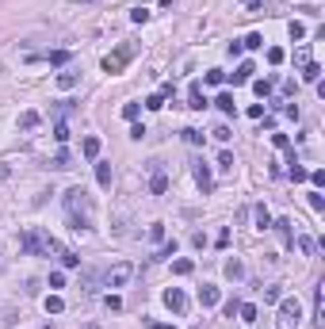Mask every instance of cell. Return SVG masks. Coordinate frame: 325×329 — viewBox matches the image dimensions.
<instances>
[{
  "label": "cell",
  "instance_id": "4316f807",
  "mask_svg": "<svg viewBox=\"0 0 325 329\" xmlns=\"http://www.w3.org/2000/svg\"><path fill=\"white\" fill-rule=\"evenodd\" d=\"M283 299V291H279V283H272V287H264V303H279Z\"/></svg>",
  "mask_w": 325,
  "mask_h": 329
},
{
  "label": "cell",
  "instance_id": "8fae6325",
  "mask_svg": "<svg viewBox=\"0 0 325 329\" xmlns=\"http://www.w3.org/2000/svg\"><path fill=\"white\" fill-rule=\"evenodd\" d=\"M191 173H195V184L203 188V195H207V191H211V169H207L203 161H195V169H191Z\"/></svg>",
  "mask_w": 325,
  "mask_h": 329
},
{
  "label": "cell",
  "instance_id": "1f68e13d",
  "mask_svg": "<svg viewBox=\"0 0 325 329\" xmlns=\"http://www.w3.org/2000/svg\"><path fill=\"white\" fill-rule=\"evenodd\" d=\"M146 107H149V111H161V107H165V96H161V92H157V96H149V100H146Z\"/></svg>",
  "mask_w": 325,
  "mask_h": 329
},
{
  "label": "cell",
  "instance_id": "74e56055",
  "mask_svg": "<svg viewBox=\"0 0 325 329\" xmlns=\"http://www.w3.org/2000/svg\"><path fill=\"white\" fill-rule=\"evenodd\" d=\"M54 169H69V149H58V157H54Z\"/></svg>",
  "mask_w": 325,
  "mask_h": 329
},
{
  "label": "cell",
  "instance_id": "d6986e66",
  "mask_svg": "<svg viewBox=\"0 0 325 329\" xmlns=\"http://www.w3.org/2000/svg\"><path fill=\"white\" fill-rule=\"evenodd\" d=\"M65 310V299L61 295H46V314H61Z\"/></svg>",
  "mask_w": 325,
  "mask_h": 329
},
{
  "label": "cell",
  "instance_id": "681fc988",
  "mask_svg": "<svg viewBox=\"0 0 325 329\" xmlns=\"http://www.w3.org/2000/svg\"><path fill=\"white\" fill-rule=\"evenodd\" d=\"M8 176H12V169H8V164H0V180H8Z\"/></svg>",
  "mask_w": 325,
  "mask_h": 329
},
{
  "label": "cell",
  "instance_id": "d6a6232c",
  "mask_svg": "<svg viewBox=\"0 0 325 329\" xmlns=\"http://www.w3.org/2000/svg\"><path fill=\"white\" fill-rule=\"evenodd\" d=\"M149 241H165V226H161V222L149 226Z\"/></svg>",
  "mask_w": 325,
  "mask_h": 329
},
{
  "label": "cell",
  "instance_id": "7dc6e473",
  "mask_svg": "<svg viewBox=\"0 0 325 329\" xmlns=\"http://www.w3.org/2000/svg\"><path fill=\"white\" fill-rule=\"evenodd\" d=\"M237 306H241V303H237V299H230V303H226V306H222V310H226V318H233V314H237Z\"/></svg>",
  "mask_w": 325,
  "mask_h": 329
},
{
  "label": "cell",
  "instance_id": "7bdbcfd3",
  "mask_svg": "<svg viewBox=\"0 0 325 329\" xmlns=\"http://www.w3.org/2000/svg\"><path fill=\"white\" fill-rule=\"evenodd\" d=\"M103 303H107V310H123V299H119V295H107Z\"/></svg>",
  "mask_w": 325,
  "mask_h": 329
},
{
  "label": "cell",
  "instance_id": "5bb4252c",
  "mask_svg": "<svg viewBox=\"0 0 325 329\" xmlns=\"http://www.w3.org/2000/svg\"><path fill=\"white\" fill-rule=\"evenodd\" d=\"M253 73H257V65H253V61H241V65H237V73H233V85H245V80L253 77Z\"/></svg>",
  "mask_w": 325,
  "mask_h": 329
},
{
  "label": "cell",
  "instance_id": "60d3db41",
  "mask_svg": "<svg viewBox=\"0 0 325 329\" xmlns=\"http://www.w3.org/2000/svg\"><path fill=\"white\" fill-rule=\"evenodd\" d=\"M272 146L275 149H291V142H287V134H272Z\"/></svg>",
  "mask_w": 325,
  "mask_h": 329
},
{
  "label": "cell",
  "instance_id": "e0dca14e",
  "mask_svg": "<svg viewBox=\"0 0 325 329\" xmlns=\"http://www.w3.org/2000/svg\"><path fill=\"white\" fill-rule=\"evenodd\" d=\"M38 122H43V115H38V111H23V115H19V130H34Z\"/></svg>",
  "mask_w": 325,
  "mask_h": 329
},
{
  "label": "cell",
  "instance_id": "30bf717a",
  "mask_svg": "<svg viewBox=\"0 0 325 329\" xmlns=\"http://www.w3.org/2000/svg\"><path fill=\"white\" fill-rule=\"evenodd\" d=\"M188 107H191V111H203V107H207V100H203V88H199V80L188 88Z\"/></svg>",
  "mask_w": 325,
  "mask_h": 329
},
{
  "label": "cell",
  "instance_id": "52a82bcc",
  "mask_svg": "<svg viewBox=\"0 0 325 329\" xmlns=\"http://www.w3.org/2000/svg\"><path fill=\"white\" fill-rule=\"evenodd\" d=\"M222 303V291H218V287H199V306H207V310H211V306H218Z\"/></svg>",
  "mask_w": 325,
  "mask_h": 329
},
{
  "label": "cell",
  "instance_id": "7a4b0ae2",
  "mask_svg": "<svg viewBox=\"0 0 325 329\" xmlns=\"http://www.w3.org/2000/svg\"><path fill=\"white\" fill-rule=\"evenodd\" d=\"M19 249H23L27 257H50L61 245L54 241L50 234H43V230H23V234H19Z\"/></svg>",
  "mask_w": 325,
  "mask_h": 329
},
{
  "label": "cell",
  "instance_id": "cb8c5ba5",
  "mask_svg": "<svg viewBox=\"0 0 325 329\" xmlns=\"http://www.w3.org/2000/svg\"><path fill=\"white\" fill-rule=\"evenodd\" d=\"M237 314H241V321H257V306H253V303H241Z\"/></svg>",
  "mask_w": 325,
  "mask_h": 329
},
{
  "label": "cell",
  "instance_id": "d590c367",
  "mask_svg": "<svg viewBox=\"0 0 325 329\" xmlns=\"http://www.w3.org/2000/svg\"><path fill=\"white\" fill-rule=\"evenodd\" d=\"M283 58H287V54H283L279 46H272V50H268V61H272V65H283Z\"/></svg>",
  "mask_w": 325,
  "mask_h": 329
},
{
  "label": "cell",
  "instance_id": "d4e9b609",
  "mask_svg": "<svg viewBox=\"0 0 325 329\" xmlns=\"http://www.w3.org/2000/svg\"><path fill=\"white\" fill-rule=\"evenodd\" d=\"M191 268H195L191 260H172V272H176V276H191Z\"/></svg>",
  "mask_w": 325,
  "mask_h": 329
},
{
  "label": "cell",
  "instance_id": "ac0fdd59",
  "mask_svg": "<svg viewBox=\"0 0 325 329\" xmlns=\"http://www.w3.org/2000/svg\"><path fill=\"white\" fill-rule=\"evenodd\" d=\"M214 107H218V111H226V115H233V111H237V107H233V96H230V92H218Z\"/></svg>",
  "mask_w": 325,
  "mask_h": 329
},
{
  "label": "cell",
  "instance_id": "f6af8a7d",
  "mask_svg": "<svg viewBox=\"0 0 325 329\" xmlns=\"http://www.w3.org/2000/svg\"><path fill=\"white\" fill-rule=\"evenodd\" d=\"M50 287H65V272H50Z\"/></svg>",
  "mask_w": 325,
  "mask_h": 329
},
{
  "label": "cell",
  "instance_id": "484cf974",
  "mask_svg": "<svg viewBox=\"0 0 325 329\" xmlns=\"http://www.w3.org/2000/svg\"><path fill=\"white\" fill-rule=\"evenodd\" d=\"M241 46H245V50H260L264 38H260V35H245V38H241Z\"/></svg>",
  "mask_w": 325,
  "mask_h": 329
},
{
  "label": "cell",
  "instance_id": "4fadbf2b",
  "mask_svg": "<svg viewBox=\"0 0 325 329\" xmlns=\"http://www.w3.org/2000/svg\"><path fill=\"white\" fill-rule=\"evenodd\" d=\"M96 184L100 188H111V164L107 161H96Z\"/></svg>",
  "mask_w": 325,
  "mask_h": 329
},
{
  "label": "cell",
  "instance_id": "f907efd6",
  "mask_svg": "<svg viewBox=\"0 0 325 329\" xmlns=\"http://www.w3.org/2000/svg\"><path fill=\"white\" fill-rule=\"evenodd\" d=\"M85 329H100V325H96V321H88V325H85Z\"/></svg>",
  "mask_w": 325,
  "mask_h": 329
},
{
  "label": "cell",
  "instance_id": "4dcf8cb0",
  "mask_svg": "<svg viewBox=\"0 0 325 329\" xmlns=\"http://www.w3.org/2000/svg\"><path fill=\"white\" fill-rule=\"evenodd\" d=\"M222 80H226L222 69H207V85H222Z\"/></svg>",
  "mask_w": 325,
  "mask_h": 329
},
{
  "label": "cell",
  "instance_id": "b9f144b4",
  "mask_svg": "<svg viewBox=\"0 0 325 329\" xmlns=\"http://www.w3.org/2000/svg\"><path fill=\"white\" fill-rule=\"evenodd\" d=\"M138 111H142L138 104H127V107H123V119H130V122H134V119H138Z\"/></svg>",
  "mask_w": 325,
  "mask_h": 329
},
{
  "label": "cell",
  "instance_id": "8d00e7d4",
  "mask_svg": "<svg viewBox=\"0 0 325 329\" xmlns=\"http://www.w3.org/2000/svg\"><path fill=\"white\" fill-rule=\"evenodd\" d=\"M54 138H58V142H69V122H58V127H54Z\"/></svg>",
  "mask_w": 325,
  "mask_h": 329
},
{
  "label": "cell",
  "instance_id": "f1b7e54d",
  "mask_svg": "<svg viewBox=\"0 0 325 329\" xmlns=\"http://www.w3.org/2000/svg\"><path fill=\"white\" fill-rule=\"evenodd\" d=\"M218 169H226V173L233 169V153H230V149H222V153H218Z\"/></svg>",
  "mask_w": 325,
  "mask_h": 329
},
{
  "label": "cell",
  "instance_id": "7402d4cb",
  "mask_svg": "<svg viewBox=\"0 0 325 329\" xmlns=\"http://www.w3.org/2000/svg\"><path fill=\"white\" fill-rule=\"evenodd\" d=\"M184 142H188V146H203V130L188 127V130H184Z\"/></svg>",
  "mask_w": 325,
  "mask_h": 329
},
{
  "label": "cell",
  "instance_id": "603a6c76",
  "mask_svg": "<svg viewBox=\"0 0 325 329\" xmlns=\"http://www.w3.org/2000/svg\"><path fill=\"white\" fill-rule=\"evenodd\" d=\"M226 276H230V279H241V276H245L241 260H226Z\"/></svg>",
  "mask_w": 325,
  "mask_h": 329
},
{
  "label": "cell",
  "instance_id": "277c9868",
  "mask_svg": "<svg viewBox=\"0 0 325 329\" xmlns=\"http://www.w3.org/2000/svg\"><path fill=\"white\" fill-rule=\"evenodd\" d=\"M299 321H302L299 299H279V329H299Z\"/></svg>",
  "mask_w": 325,
  "mask_h": 329
},
{
  "label": "cell",
  "instance_id": "5b68a950",
  "mask_svg": "<svg viewBox=\"0 0 325 329\" xmlns=\"http://www.w3.org/2000/svg\"><path fill=\"white\" fill-rule=\"evenodd\" d=\"M130 279H134V264H127V260H123V264H111V268L103 272V283L107 287H127Z\"/></svg>",
  "mask_w": 325,
  "mask_h": 329
},
{
  "label": "cell",
  "instance_id": "ab89813d",
  "mask_svg": "<svg viewBox=\"0 0 325 329\" xmlns=\"http://www.w3.org/2000/svg\"><path fill=\"white\" fill-rule=\"evenodd\" d=\"M211 134H214V138H218V142H230V134H233V130H230V127H214Z\"/></svg>",
  "mask_w": 325,
  "mask_h": 329
},
{
  "label": "cell",
  "instance_id": "3957f363",
  "mask_svg": "<svg viewBox=\"0 0 325 329\" xmlns=\"http://www.w3.org/2000/svg\"><path fill=\"white\" fill-rule=\"evenodd\" d=\"M138 54V43H123L119 50H111L107 58H103V73H123L127 69V61Z\"/></svg>",
  "mask_w": 325,
  "mask_h": 329
},
{
  "label": "cell",
  "instance_id": "9a60e30c",
  "mask_svg": "<svg viewBox=\"0 0 325 329\" xmlns=\"http://www.w3.org/2000/svg\"><path fill=\"white\" fill-rule=\"evenodd\" d=\"M302 80H306V85H317V80H321V65H317V61H306V69H302Z\"/></svg>",
  "mask_w": 325,
  "mask_h": 329
},
{
  "label": "cell",
  "instance_id": "9c48e42d",
  "mask_svg": "<svg viewBox=\"0 0 325 329\" xmlns=\"http://www.w3.org/2000/svg\"><path fill=\"white\" fill-rule=\"evenodd\" d=\"M149 169H153V180H149V191H153V195H165V188H169V176H165L161 169H157V161L149 164Z\"/></svg>",
  "mask_w": 325,
  "mask_h": 329
},
{
  "label": "cell",
  "instance_id": "ee69618b",
  "mask_svg": "<svg viewBox=\"0 0 325 329\" xmlns=\"http://www.w3.org/2000/svg\"><path fill=\"white\" fill-rule=\"evenodd\" d=\"M130 19H134V23H146L149 12H146V8H134V12H130Z\"/></svg>",
  "mask_w": 325,
  "mask_h": 329
},
{
  "label": "cell",
  "instance_id": "83f0119b",
  "mask_svg": "<svg viewBox=\"0 0 325 329\" xmlns=\"http://www.w3.org/2000/svg\"><path fill=\"white\" fill-rule=\"evenodd\" d=\"M287 176H291L295 184H302V180H306V169H302V164H291V169H287Z\"/></svg>",
  "mask_w": 325,
  "mask_h": 329
},
{
  "label": "cell",
  "instance_id": "ffe728a7",
  "mask_svg": "<svg viewBox=\"0 0 325 329\" xmlns=\"http://www.w3.org/2000/svg\"><path fill=\"white\" fill-rule=\"evenodd\" d=\"M257 230H272V215H268V207H264V203L257 207Z\"/></svg>",
  "mask_w": 325,
  "mask_h": 329
},
{
  "label": "cell",
  "instance_id": "e575fe53",
  "mask_svg": "<svg viewBox=\"0 0 325 329\" xmlns=\"http://www.w3.org/2000/svg\"><path fill=\"white\" fill-rule=\"evenodd\" d=\"M310 207H314V211H325V195H321V191H310Z\"/></svg>",
  "mask_w": 325,
  "mask_h": 329
},
{
  "label": "cell",
  "instance_id": "2e32d148",
  "mask_svg": "<svg viewBox=\"0 0 325 329\" xmlns=\"http://www.w3.org/2000/svg\"><path fill=\"white\" fill-rule=\"evenodd\" d=\"M77 73H73V69H65V73H58V88H61V92H69V88H77Z\"/></svg>",
  "mask_w": 325,
  "mask_h": 329
},
{
  "label": "cell",
  "instance_id": "6da1fadb",
  "mask_svg": "<svg viewBox=\"0 0 325 329\" xmlns=\"http://www.w3.org/2000/svg\"><path fill=\"white\" fill-rule=\"evenodd\" d=\"M65 215H69V226L73 230H92V195L85 188H69L65 191Z\"/></svg>",
  "mask_w": 325,
  "mask_h": 329
},
{
  "label": "cell",
  "instance_id": "8992f818",
  "mask_svg": "<svg viewBox=\"0 0 325 329\" xmlns=\"http://www.w3.org/2000/svg\"><path fill=\"white\" fill-rule=\"evenodd\" d=\"M165 306H169L172 314H184L188 310V295L180 291V287H169V291H165Z\"/></svg>",
  "mask_w": 325,
  "mask_h": 329
},
{
  "label": "cell",
  "instance_id": "bcb514c9",
  "mask_svg": "<svg viewBox=\"0 0 325 329\" xmlns=\"http://www.w3.org/2000/svg\"><path fill=\"white\" fill-rule=\"evenodd\" d=\"M302 35H306V27H302L299 19H295V23H291V38H302Z\"/></svg>",
  "mask_w": 325,
  "mask_h": 329
},
{
  "label": "cell",
  "instance_id": "44dd1931",
  "mask_svg": "<svg viewBox=\"0 0 325 329\" xmlns=\"http://www.w3.org/2000/svg\"><path fill=\"white\" fill-rule=\"evenodd\" d=\"M58 257H61V264H65V268H77V264H80V257H77L73 249H58Z\"/></svg>",
  "mask_w": 325,
  "mask_h": 329
},
{
  "label": "cell",
  "instance_id": "ba28073f",
  "mask_svg": "<svg viewBox=\"0 0 325 329\" xmlns=\"http://www.w3.org/2000/svg\"><path fill=\"white\" fill-rule=\"evenodd\" d=\"M272 230H279L283 245H287V249H295V230H291V218H279V222H272Z\"/></svg>",
  "mask_w": 325,
  "mask_h": 329
},
{
  "label": "cell",
  "instance_id": "7c38bea8",
  "mask_svg": "<svg viewBox=\"0 0 325 329\" xmlns=\"http://www.w3.org/2000/svg\"><path fill=\"white\" fill-rule=\"evenodd\" d=\"M80 153H85L88 161H96V157H100V138H96V134H88V138L80 142Z\"/></svg>",
  "mask_w": 325,
  "mask_h": 329
},
{
  "label": "cell",
  "instance_id": "f35d334b",
  "mask_svg": "<svg viewBox=\"0 0 325 329\" xmlns=\"http://www.w3.org/2000/svg\"><path fill=\"white\" fill-rule=\"evenodd\" d=\"M65 61H69V50H54L50 54V65H65Z\"/></svg>",
  "mask_w": 325,
  "mask_h": 329
},
{
  "label": "cell",
  "instance_id": "c3c4849f",
  "mask_svg": "<svg viewBox=\"0 0 325 329\" xmlns=\"http://www.w3.org/2000/svg\"><path fill=\"white\" fill-rule=\"evenodd\" d=\"M69 111H73V104H69V100H61V104L54 107V115H69Z\"/></svg>",
  "mask_w": 325,
  "mask_h": 329
},
{
  "label": "cell",
  "instance_id": "836d02e7",
  "mask_svg": "<svg viewBox=\"0 0 325 329\" xmlns=\"http://www.w3.org/2000/svg\"><path fill=\"white\" fill-rule=\"evenodd\" d=\"M253 92H257V96H268V92H272V80H253Z\"/></svg>",
  "mask_w": 325,
  "mask_h": 329
},
{
  "label": "cell",
  "instance_id": "f546056e",
  "mask_svg": "<svg viewBox=\"0 0 325 329\" xmlns=\"http://www.w3.org/2000/svg\"><path fill=\"white\" fill-rule=\"evenodd\" d=\"M299 249L306 253V257H314V253H317V245H314V237H299Z\"/></svg>",
  "mask_w": 325,
  "mask_h": 329
}]
</instances>
